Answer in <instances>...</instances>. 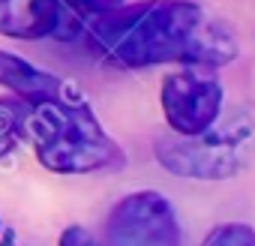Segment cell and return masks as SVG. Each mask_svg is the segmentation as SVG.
Segmentation results:
<instances>
[{
	"mask_svg": "<svg viewBox=\"0 0 255 246\" xmlns=\"http://www.w3.org/2000/svg\"><path fill=\"white\" fill-rule=\"evenodd\" d=\"M252 138V123L234 117L222 126H213L198 135H168L156 141V159L165 171L192 180H228L240 171L246 147Z\"/></svg>",
	"mask_w": 255,
	"mask_h": 246,
	"instance_id": "cell-3",
	"label": "cell"
},
{
	"mask_svg": "<svg viewBox=\"0 0 255 246\" xmlns=\"http://www.w3.org/2000/svg\"><path fill=\"white\" fill-rule=\"evenodd\" d=\"M0 84L9 87L12 93H18L21 99H30L33 105L72 93V87H66L57 75H51V72H45V69L33 66L30 60L9 54V51H0Z\"/></svg>",
	"mask_w": 255,
	"mask_h": 246,
	"instance_id": "cell-7",
	"label": "cell"
},
{
	"mask_svg": "<svg viewBox=\"0 0 255 246\" xmlns=\"http://www.w3.org/2000/svg\"><path fill=\"white\" fill-rule=\"evenodd\" d=\"M90 36L108 60L132 69L156 63L222 66L237 57L234 33L183 0L117 6L93 18Z\"/></svg>",
	"mask_w": 255,
	"mask_h": 246,
	"instance_id": "cell-1",
	"label": "cell"
},
{
	"mask_svg": "<svg viewBox=\"0 0 255 246\" xmlns=\"http://www.w3.org/2000/svg\"><path fill=\"white\" fill-rule=\"evenodd\" d=\"M75 6H81V9H87V12H96V15H102V12H111V9H117L123 0H72Z\"/></svg>",
	"mask_w": 255,
	"mask_h": 246,
	"instance_id": "cell-11",
	"label": "cell"
},
{
	"mask_svg": "<svg viewBox=\"0 0 255 246\" xmlns=\"http://www.w3.org/2000/svg\"><path fill=\"white\" fill-rule=\"evenodd\" d=\"M21 129H27V114L21 105L9 102V99H0V156H6L15 144Z\"/></svg>",
	"mask_w": 255,
	"mask_h": 246,
	"instance_id": "cell-8",
	"label": "cell"
},
{
	"mask_svg": "<svg viewBox=\"0 0 255 246\" xmlns=\"http://www.w3.org/2000/svg\"><path fill=\"white\" fill-rule=\"evenodd\" d=\"M57 246H96L93 237L81 228V225H69L63 234H60V243Z\"/></svg>",
	"mask_w": 255,
	"mask_h": 246,
	"instance_id": "cell-10",
	"label": "cell"
},
{
	"mask_svg": "<svg viewBox=\"0 0 255 246\" xmlns=\"http://www.w3.org/2000/svg\"><path fill=\"white\" fill-rule=\"evenodd\" d=\"M27 132L36 159L57 174H87L120 165L117 141L99 126L93 108L72 90L57 99L36 102L27 114Z\"/></svg>",
	"mask_w": 255,
	"mask_h": 246,
	"instance_id": "cell-2",
	"label": "cell"
},
{
	"mask_svg": "<svg viewBox=\"0 0 255 246\" xmlns=\"http://www.w3.org/2000/svg\"><path fill=\"white\" fill-rule=\"evenodd\" d=\"M72 0H0V33L12 39H42L57 33Z\"/></svg>",
	"mask_w": 255,
	"mask_h": 246,
	"instance_id": "cell-6",
	"label": "cell"
},
{
	"mask_svg": "<svg viewBox=\"0 0 255 246\" xmlns=\"http://www.w3.org/2000/svg\"><path fill=\"white\" fill-rule=\"evenodd\" d=\"M204 246H255V228L243 225V222H225V225H216Z\"/></svg>",
	"mask_w": 255,
	"mask_h": 246,
	"instance_id": "cell-9",
	"label": "cell"
},
{
	"mask_svg": "<svg viewBox=\"0 0 255 246\" xmlns=\"http://www.w3.org/2000/svg\"><path fill=\"white\" fill-rule=\"evenodd\" d=\"M180 222L162 192L141 189L114 204L108 246H180Z\"/></svg>",
	"mask_w": 255,
	"mask_h": 246,
	"instance_id": "cell-4",
	"label": "cell"
},
{
	"mask_svg": "<svg viewBox=\"0 0 255 246\" xmlns=\"http://www.w3.org/2000/svg\"><path fill=\"white\" fill-rule=\"evenodd\" d=\"M159 102H162V114L168 120V126L177 135H198L210 129L219 117L222 87L210 72H204L201 66H192L165 78Z\"/></svg>",
	"mask_w": 255,
	"mask_h": 246,
	"instance_id": "cell-5",
	"label": "cell"
}]
</instances>
